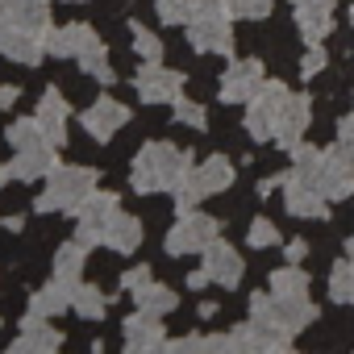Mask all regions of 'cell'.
<instances>
[{"label":"cell","mask_w":354,"mask_h":354,"mask_svg":"<svg viewBox=\"0 0 354 354\" xmlns=\"http://www.w3.org/2000/svg\"><path fill=\"white\" fill-rule=\"evenodd\" d=\"M201 259H205V271L213 275V283H221V288H238V279L246 275V263H242V254L230 246V242H209L205 250H201Z\"/></svg>","instance_id":"obj_16"},{"label":"cell","mask_w":354,"mask_h":354,"mask_svg":"<svg viewBox=\"0 0 354 354\" xmlns=\"http://www.w3.org/2000/svg\"><path fill=\"white\" fill-rule=\"evenodd\" d=\"M201 13H230V0H192V17H201Z\"/></svg>","instance_id":"obj_39"},{"label":"cell","mask_w":354,"mask_h":354,"mask_svg":"<svg viewBox=\"0 0 354 354\" xmlns=\"http://www.w3.org/2000/svg\"><path fill=\"white\" fill-rule=\"evenodd\" d=\"M154 9H158V21L162 26H188L192 0H154Z\"/></svg>","instance_id":"obj_33"},{"label":"cell","mask_w":354,"mask_h":354,"mask_svg":"<svg viewBox=\"0 0 354 354\" xmlns=\"http://www.w3.org/2000/svg\"><path fill=\"white\" fill-rule=\"evenodd\" d=\"M271 9H275V0H230V17L238 21H263L271 17Z\"/></svg>","instance_id":"obj_32"},{"label":"cell","mask_w":354,"mask_h":354,"mask_svg":"<svg viewBox=\"0 0 354 354\" xmlns=\"http://www.w3.org/2000/svg\"><path fill=\"white\" fill-rule=\"evenodd\" d=\"M133 88H138V100L142 104H175L184 96V75L171 71L162 63H146L138 75H133Z\"/></svg>","instance_id":"obj_7"},{"label":"cell","mask_w":354,"mask_h":354,"mask_svg":"<svg viewBox=\"0 0 354 354\" xmlns=\"http://www.w3.org/2000/svg\"><path fill=\"white\" fill-rule=\"evenodd\" d=\"M308 125H313V100L300 96V92H292L288 104H283V113H279V121H275V138H271V142L283 146V150H296V146L304 142Z\"/></svg>","instance_id":"obj_13"},{"label":"cell","mask_w":354,"mask_h":354,"mask_svg":"<svg viewBox=\"0 0 354 354\" xmlns=\"http://www.w3.org/2000/svg\"><path fill=\"white\" fill-rule=\"evenodd\" d=\"M80 67H84L96 84H113V80H117V75H113V67H109V50H104V42L88 46V50L80 55Z\"/></svg>","instance_id":"obj_30"},{"label":"cell","mask_w":354,"mask_h":354,"mask_svg":"<svg viewBox=\"0 0 354 354\" xmlns=\"http://www.w3.org/2000/svg\"><path fill=\"white\" fill-rule=\"evenodd\" d=\"M63 346V333L55 325H46V317H26L21 321V337L9 346V354H38V350H59Z\"/></svg>","instance_id":"obj_19"},{"label":"cell","mask_w":354,"mask_h":354,"mask_svg":"<svg viewBox=\"0 0 354 354\" xmlns=\"http://www.w3.org/2000/svg\"><path fill=\"white\" fill-rule=\"evenodd\" d=\"M209 283H213V275H209V271H205V267H201V271H192V275H188V288H192V292H205V288H209Z\"/></svg>","instance_id":"obj_41"},{"label":"cell","mask_w":354,"mask_h":354,"mask_svg":"<svg viewBox=\"0 0 354 354\" xmlns=\"http://www.w3.org/2000/svg\"><path fill=\"white\" fill-rule=\"evenodd\" d=\"M75 283H80V279H75ZM75 283L55 275L46 288H38V292H34L30 313H34V317H59V313H67V308H71V292H75Z\"/></svg>","instance_id":"obj_22"},{"label":"cell","mask_w":354,"mask_h":354,"mask_svg":"<svg viewBox=\"0 0 354 354\" xmlns=\"http://www.w3.org/2000/svg\"><path fill=\"white\" fill-rule=\"evenodd\" d=\"M329 300L354 308V263H350V259L329 267Z\"/></svg>","instance_id":"obj_28"},{"label":"cell","mask_w":354,"mask_h":354,"mask_svg":"<svg viewBox=\"0 0 354 354\" xmlns=\"http://www.w3.org/2000/svg\"><path fill=\"white\" fill-rule=\"evenodd\" d=\"M288 96H292V92H288L283 80H263V88L246 100V133H250L254 142H271V138H275V121H279Z\"/></svg>","instance_id":"obj_4"},{"label":"cell","mask_w":354,"mask_h":354,"mask_svg":"<svg viewBox=\"0 0 354 354\" xmlns=\"http://www.w3.org/2000/svg\"><path fill=\"white\" fill-rule=\"evenodd\" d=\"M221 238V221L217 217H209V213H180V221L171 225V234H167V254L171 259H180V254H201L209 242H217Z\"/></svg>","instance_id":"obj_5"},{"label":"cell","mask_w":354,"mask_h":354,"mask_svg":"<svg viewBox=\"0 0 354 354\" xmlns=\"http://www.w3.org/2000/svg\"><path fill=\"white\" fill-rule=\"evenodd\" d=\"M133 50L142 55V63H158V59H162V42H158L142 21H133Z\"/></svg>","instance_id":"obj_34"},{"label":"cell","mask_w":354,"mask_h":354,"mask_svg":"<svg viewBox=\"0 0 354 354\" xmlns=\"http://www.w3.org/2000/svg\"><path fill=\"white\" fill-rule=\"evenodd\" d=\"M246 242H250L254 250L279 246V225H275L271 217H254V221H250V234H246Z\"/></svg>","instance_id":"obj_31"},{"label":"cell","mask_w":354,"mask_h":354,"mask_svg":"<svg viewBox=\"0 0 354 354\" xmlns=\"http://www.w3.org/2000/svg\"><path fill=\"white\" fill-rule=\"evenodd\" d=\"M71 308L80 313V317H88V321H100L104 317V308H109V300H104V292L100 288H92V283H75V292H71Z\"/></svg>","instance_id":"obj_27"},{"label":"cell","mask_w":354,"mask_h":354,"mask_svg":"<svg viewBox=\"0 0 354 354\" xmlns=\"http://www.w3.org/2000/svg\"><path fill=\"white\" fill-rule=\"evenodd\" d=\"M263 80H267V75H263V63H259V59H238V63L225 67L217 96H221L225 104H246V100L263 88Z\"/></svg>","instance_id":"obj_12"},{"label":"cell","mask_w":354,"mask_h":354,"mask_svg":"<svg viewBox=\"0 0 354 354\" xmlns=\"http://www.w3.org/2000/svg\"><path fill=\"white\" fill-rule=\"evenodd\" d=\"M175 121L188 125V129H205V125H209V113H205V104L180 96V100H175Z\"/></svg>","instance_id":"obj_35"},{"label":"cell","mask_w":354,"mask_h":354,"mask_svg":"<svg viewBox=\"0 0 354 354\" xmlns=\"http://www.w3.org/2000/svg\"><path fill=\"white\" fill-rule=\"evenodd\" d=\"M67 113H71L67 96H63L59 88H50V92L42 96V104H38V125H42L46 142H55V146L67 142Z\"/></svg>","instance_id":"obj_21"},{"label":"cell","mask_w":354,"mask_h":354,"mask_svg":"<svg viewBox=\"0 0 354 354\" xmlns=\"http://www.w3.org/2000/svg\"><path fill=\"white\" fill-rule=\"evenodd\" d=\"M59 146L55 142H42V146H30V150H17V158L9 162L13 167V180H46V175L59 167Z\"/></svg>","instance_id":"obj_20"},{"label":"cell","mask_w":354,"mask_h":354,"mask_svg":"<svg viewBox=\"0 0 354 354\" xmlns=\"http://www.w3.org/2000/svg\"><path fill=\"white\" fill-rule=\"evenodd\" d=\"M17 96H21V88H13V84H0V109H13V104H17Z\"/></svg>","instance_id":"obj_42"},{"label":"cell","mask_w":354,"mask_h":354,"mask_svg":"<svg viewBox=\"0 0 354 354\" xmlns=\"http://www.w3.org/2000/svg\"><path fill=\"white\" fill-rule=\"evenodd\" d=\"M188 42L201 55H234V26L230 13H201L188 21Z\"/></svg>","instance_id":"obj_8"},{"label":"cell","mask_w":354,"mask_h":354,"mask_svg":"<svg viewBox=\"0 0 354 354\" xmlns=\"http://www.w3.org/2000/svg\"><path fill=\"white\" fill-rule=\"evenodd\" d=\"M133 300H138V308H146V313H158V317H167V313H175V304H180V296H175L167 283H142L138 292H133Z\"/></svg>","instance_id":"obj_25"},{"label":"cell","mask_w":354,"mask_h":354,"mask_svg":"<svg viewBox=\"0 0 354 354\" xmlns=\"http://www.w3.org/2000/svg\"><path fill=\"white\" fill-rule=\"evenodd\" d=\"M0 55L13 59V63H26V67H38L42 55H46V38L13 26V21H0Z\"/></svg>","instance_id":"obj_15"},{"label":"cell","mask_w":354,"mask_h":354,"mask_svg":"<svg viewBox=\"0 0 354 354\" xmlns=\"http://www.w3.org/2000/svg\"><path fill=\"white\" fill-rule=\"evenodd\" d=\"M142 283H150V267H129V271L121 275V288H125V292H138Z\"/></svg>","instance_id":"obj_38"},{"label":"cell","mask_w":354,"mask_h":354,"mask_svg":"<svg viewBox=\"0 0 354 354\" xmlns=\"http://www.w3.org/2000/svg\"><path fill=\"white\" fill-rule=\"evenodd\" d=\"M271 296H283V300L308 296V275L300 271V263H288V267L271 271Z\"/></svg>","instance_id":"obj_24"},{"label":"cell","mask_w":354,"mask_h":354,"mask_svg":"<svg viewBox=\"0 0 354 354\" xmlns=\"http://www.w3.org/2000/svg\"><path fill=\"white\" fill-rule=\"evenodd\" d=\"M230 184H234V162H230L225 154H213V158H205L201 167H192L188 180L175 188V209H180V213H192L205 196H221Z\"/></svg>","instance_id":"obj_3"},{"label":"cell","mask_w":354,"mask_h":354,"mask_svg":"<svg viewBox=\"0 0 354 354\" xmlns=\"http://www.w3.org/2000/svg\"><path fill=\"white\" fill-rule=\"evenodd\" d=\"M100 42V34L88 26V21H71V26H63V30H55L50 26V34H46V55H55V59H80L88 46H96Z\"/></svg>","instance_id":"obj_17"},{"label":"cell","mask_w":354,"mask_h":354,"mask_svg":"<svg viewBox=\"0 0 354 354\" xmlns=\"http://www.w3.org/2000/svg\"><path fill=\"white\" fill-rule=\"evenodd\" d=\"M283 259H288V263H304V259H308V242H304V238L288 242V246H283Z\"/></svg>","instance_id":"obj_40"},{"label":"cell","mask_w":354,"mask_h":354,"mask_svg":"<svg viewBox=\"0 0 354 354\" xmlns=\"http://www.w3.org/2000/svg\"><path fill=\"white\" fill-rule=\"evenodd\" d=\"M9 180H13V167H5V162H0V188H5Z\"/></svg>","instance_id":"obj_43"},{"label":"cell","mask_w":354,"mask_h":354,"mask_svg":"<svg viewBox=\"0 0 354 354\" xmlns=\"http://www.w3.org/2000/svg\"><path fill=\"white\" fill-rule=\"evenodd\" d=\"M283 205H288V213L300 217V221H325V217H329V196H325L317 184L292 175V171H288V180H283Z\"/></svg>","instance_id":"obj_9"},{"label":"cell","mask_w":354,"mask_h":354,"mask_svg":"<svg viewBox=\"0 0 354 354\" xmlns=\"http://www.w3.org/2000/svg\"><path fill=\"white\" fill-rule=\"evenodd\" d=\"M292 21L308 46H321L333 34V0H292Z\"/></svg>","instance_id":"obj_11"},{"label":"cell","mask_w":354,"mask_h":354,"mask_svg":"<svg viewBox=\"0 0 354 354\" xmlns=\"http://www.w3.org/2000/svg\"><path fill=\"white\" fill-rule=\"evenodd\" d=\"M346 254H350V263H354V234H350V242H346Z\"/></svg>","instance_id":"obj_44"},{"label":"cell","mask_w":354,"mask_h":354,"mask_svg":"<svg viewBox=\"0 0 354 354\" xmlns=\"http://www.w3.org/2000/svg\"><path fill=\"white\" fill-rule=\"evenodd\" d=\"M192 171V154L171 146V142H146L133 158V171H129V188L150 196V192H175Z\"/></svg>","instance_id":"obj_1"},{"label":"cell","mask_w":354,"mask_h":354,"mask_svg":"<svg viewBox=\"0 0 354 354\" xmlns=\"http://www.w3.org/2000/svg\"><path fill=\"white\" fill-rule=\"evenodd\" d=\"M96 188V171L92 167H55L46 175V192L38 196V213H75L80 201Z\"/></svg>","instance_id":"obj_2"},{"label":"cell","mask_w":354,"mask_h":354,"mask_svg":"<svg viewBox=\"0 0 354 354\" xmlns=\"http://www.w3.org/2000/svg\"><path fill=\"white\" fill-rule=\"evenodd\" d=\"M121 209V201L113 196V192H88L84 201H80V209H75V221H80V230H75V238L92 250V246H104V225L113 221V213Z\"/></svg>","instance_id":"obj_6"},{"label":"cell","mask_w":354,"mask_h":354,"mask_svg":"<svg viewBox=\"0 0 354 354\" xmlns=\"http://www.w3.org/2000/svg\"><path fill=\"white\" fill-rule=\"evenodd\" d=\"M350 26H354V5H350Z\"/></svg>","instance_id":"obj_45"},{"label":"cell","mask_w":354,"mask_h":354,"mask_svg":"<svg viewBox=\"0 0 354 354\" xmlns=\"http://www.w3.org/2000/svg\"><path fill=\"white\" fill-rule=\"evenodd\" d=\"M162 346H167V333H162L158 313L138 308L133 317H125V350L129 354H146V350H162Z\"/></svg>","instance_id":"obj_18"},{"label":"cell","mask_w":354,"mask_h":354,"mask_svg":"<svg viewBox=\"0 0 354 354\" xmlns=\"http://www.w3.org/2000/svg\"><path fill=\"white\" fill-rule=\"evenodd\" d=\"M5 138H9V146H13V150H30V146H42V142H46V133H42L38 117H21V121H13V125L5 129Z\"/></svg>","instance_id":"obj_29"},{"label":"cell","mask_w":354,"mask_h":354,"mask_svg":"<svg viewBox=\"0 0 354 354\" xmlns=\"http://www.w3.org/2000/svg\"><path fill=\"white\" fill-rule=\"evenodd\" d=\"M317 188L329 196V201H350L354 196V162L337 150V146H329V150H321V167H317Z\"/></svg>","instance_id":"obj_10"},{"label":"cell","mask_w":354,"mask_h":354,"mask_svg":"<svg viewBox=\"0 0 354 354\" xmlns=\"http://www.w3.org/2000/svg\"><path fill=\"white\" fill-rule=\"evenodd\" d=\"M104 246H109V250H117V254H133V250L142 246V221L117 209V213H113V221L104 225Z\"/></svg>","instance_id":"obj_23"},{"label":"cell","mask_w":354,"mask_h":354,"mask_svg":"<svg viewBox=\"0 0 354 354\" xmlns=\"http://www.w3.org/2000/svg\"><path fill=\"white\" fill-rule=\"evenodd\" d=\"M325 67H329V55H325L321 46H308V50H304V59H300V75H304V80H313V75H321Z\"/></svg>","instance_id":"obj_36"},{"label":"cell","mask_w":354,"mask_h":354,"mask_svg":"<svg viewBox=\"0 0 354 354\" xmlns=\"http://www.w3.org/2000/svg\"><path fill=\"white\" fill-rule=\"evenodd\" d=\"M80 121H84L88 138H96V142H109V138H113V133H117V129L129 121V109L104 92V96H96V100L84 109V117H80Z\"/></svg>","instance_id":"obj_14"},{"label":"cell","mask_w":354,"mask_h":354,"mask_svg":"<svg viewBox=\"0 0 354 354\" xmlns=\"http://www.w3.org/2000/svg\"><path fill=\"white\" fill-rule=\"evenodd\" d=\"M38 5H50V0H38Z\"/></svg>","instance_id":"obj_46"},{"label":"cell","mask_w":354,"mask_h":354,"mask_svg":"<svg viewBox=\"0 0 354 354\" xmlns=\"http://www.w3.org/2000/svg\"><path fill=\"white\" fill-rule=\"evenodd\" d=\"M337 150H342V154L354 162V113L337 121Z\"/></svg>","instance_id":"obj_37"},{"label":"cell","mask_w":354,"mask_h":354,"mask_svg":"<svg viewBox=\"0 0 354 354\" xmlns=\"http://www.w3.org/2000/svg\"><path fill=\"white\" fill-rule=\"evenodd\" d=\"M84 263H88V246L75 238V242H67V246H59V254H55V275L59 279H80L84 275Z\"/></svg>","instance_id":"obj_26"}]
</instances>
